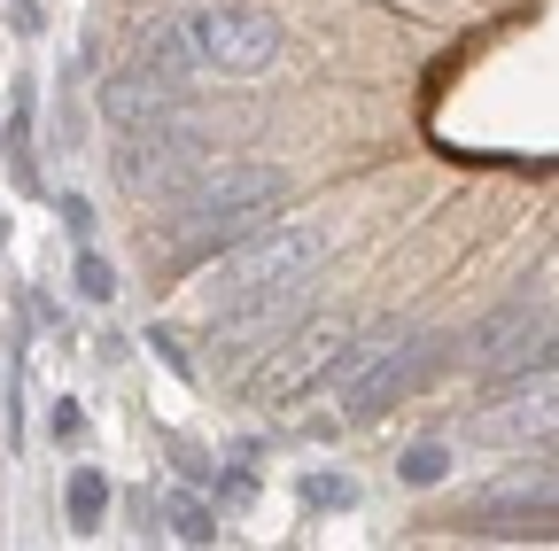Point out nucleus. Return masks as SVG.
<instances>
[{
  "instance_id": "obj_1",
  "label": "nucleus",
  "mask_w": 559,
  "mask_h": 551,
  "mask_svg": "<svg viewBox=\"0 0 559 551\" xmlns=\"http://www.w3.org/2000/svg\"><path fill=\"white\" fill-rule=\"evenodd\" d=\"M132 55L171 79H264L288 55V24L257 0H179L132 32Z\"/></svg>"
},
{
  "instance_id": "obj_2",
  "label": "nucleus",
  "mask_w": 559,
  "mask_h": 551,
  "mask_svg": "<svg viewBox=\"0 0 559 551\" xmlns=\"http://www.w3.org/2000/svg\"><path fill=\"white\" fill-rule=\"evenodd\" d=\"M296 202V179L280 164H249V156H218L179 202H171V249L164 264L171 272H202L218 264L226 249H241L264 218H280Z\"/></svg>"
},
{
  "instance_id": "obj_3",
  "label": "nucleus",
  "mask_w": 559,
  "mask_h": 551,
  "mask_svg": "<svg viewBox=\"0 0 559 551\" xmlns=\"http://www.w3.org/2000/svg\"><path fill=\"white\" fill-rule=\"evenodd\" d=\"M326 256H334V226L326 218L257 226L226 264H210V303H234V296H257V288H304Z\"/></svg>"
},
{
  "instance_id": "obj_4",
  "label": "nucleus",
  "mask_w": 559,
  "mask_h": 551,
  "mask_svg": "<svg viewBox=\"0 0 559 551\" xmlns=\"http://www.w3.org/2000/svg\"><path fill=\"white\" fill-rule=\"evenodd\" d=\"M210 164H218V148H210L202 132H194V117L117 141V179H124L132 194H156V202H179V194H187Z\"/></svg>"
},
{
  "instance_id": "obj_5",
  "label": "nucleus",
  "mask_w": 559,
  "mask_h": 551,
  "mask_svg": "<svg viewBox=\"0 0 559 551\" xmlns=\"http://www.w3.org/2000/svg\"><path fill=\"white\" fill-rule=\"evenodd\" d=\"M304 288H311V280H304ZM304 288H257V296H234V303H210V334H202L210 366H218V373H241L249 358H264L272 342L296 326Z\"/></svg>"
},
{
  "instance_id": "obj_6",
  "label": "nucleus",
  "mask_w": 559,
  "mask_h": 551,
  "mask_svg": "<svg viewBox=\"0 0 559 551\" xmlns=\"http://www.w3.org/2000/svg\"><path fill=\"white\" fill-rule=\"evenodd\" d=\"M466 520L498 543H559V474H544V466L498 474L489 490H474Z\"/></svg>"
},
{
  "instance_id": "obj_7",
  "label": "nucleus",
  "mask_w": 559,
  "mask_h": 551,
  "mask_svg": "<svg viewBox=\"0 0 559 551\" xmlns=\"http://www.w3.org/2000/svg\"><path fill=\"white\" fill-rule=\"evenodd\" d=\"M342 342H349L342 319H296V326L264 350V366L249 373V396H257V404H296L304 388H319V381L334 373Z\"/></svg>"
},
{
  "instance_id": "obj_8",
  "label": "nucleus",
  "mask_w": 559,
  "mask_h": 551,
  "mask_svg": "<svg viewBox=\"0 0 559 551\" xmlns=\"http://www.w3.org/2000/svg\"><path fill=\"white\" fill-rule=\"evenodd\" d=\"M102 117H109V132L117 141H132V132H156V124H179L187 117V79H171V71H156V62H124V71L102 86Z\"/></svg>"
},
{
  "instance_id": "obj_9",
  "label": "nucleus",
  "mask_w": 559,
  "mask_h": 551,
  "mask_svg": "<svg viewBox=\"0 0 559 551\" xmlns=\"http://www.w3.org/2000/svg\"><path fill=\"white\" fill-rule=\"evenodd\" d=\"M551 435H559V373L506 381V396H489V411L474 420V443H498V451L551 443Z\"/></svg>"
},
{
  "instance_id": "obj_10",
  "label": "nucleus",
  "mask_w": 559,
  "mask_h": 551,
  "mask_svg": "<svg viewBox=\"0 0 559 551\" xmlns=\"http://www.w3.org/2000/svg\"><path fill=\"white\" fill-rule=\"evenodd\" d=\"M544 319H551V303H544L536 288H521V296H513L506 311H489V319H481V326L466 334V350H474V358L489 366V358H506V350H513V342H528V334H536Z\"/></svg>"
},
{
  "instance_id": "obj_11",
  "label": "nucleus",
  "mask_w": 559,
  "mask_h": 551,
  "mask_svg": "<svg viewBox=\"0 0 559 551\" xmlns=\"http://www.w3.org/2000/svg\"><path fill=\"white\" fill-rule=\"evenodd\" d=\"M62 520H70V536H94V528L109 520V474H102V466H70V481H62Z\"/></svg>"
},
{
  "instance_id": "obj_12",
  "label": "nucleus",
  "mask_w": 559,
  "mask_h": 551,
  "mask_svg": "<svg viewBox=\"0 0 559 551\" xmlns=\"http://www.w3.org/2000/svg\"><path fill=\"white\" fill-rule=\"evenodd\" d=\"M498 381H536V373H559V319H544L528 342H513L506 358H489Z\"/></svg>"
},
{
  "instance_id": "obj_13",
  "label": "nucleus",
  "mask_w": 559,
  "mask_h": 551,
  "mask_svg": "<svg viewBox=\"0 0 559 551\" xmlns=\"http://www.w3.org/2000/svg\"><path fill=\"white\" fill-rule=\"evenodd\" d=\"M9 179L24 194H39V164H32V79L16 86V117H9Z\"/></svg>"
},
{
  "instance_id": "obj_14",
  "label": "nucleus",
  "mask_w": 559,
  "mask_h": 551,
  "mask_svg": "<svg viewBox=\"0 0 559 551\" xmlns=\"http://www.w3.org/2000/svg\"><path fill=\"white\" fill-rule=\"evenodd\" d=\"M443 466H451V443H412V451L396 458L404 490H436V481H443Z\"/></svg>"
},
{
  "instance_id": "obj_15",
  "label": "nucleus",
  "mask_w": 559,
  "mask_h": 551,
  "mask_svg": "<svg viewBox=\"0 0 559 551\" xmlns=\"http://www.w3.org/2000/svg\"><path fill=\"white\" fill-rule=\"evenodd\" d=\"M70 280H79V296H86V303H109V296H117V264H109V256H94V249H79Z\"/></svg>"
},
{
  "instance_id": "obj_16",
  "label": "nucleus",
  "mask_w": 559,
  "mask_h": 551,
  "mask_svg": "<svg viewBox=\"0 0 559 551\" xmlns=\"http://www.w3.org/2000/svg\"><path fill=\"white\" fill-rule=\"evenodd\" d=\"M164 513H171V528H179V543H218V513H202L194 498H171Z\"/></svg>"
},
{
  "instance_id": "obj_17",
  "label": "nucleus",
  "mask_w": 559,
  "mask_h": 551,
  "mask_svg": "<svg viewBox=\"0 0 559 551\" xmlns=\"http://www.w3.org/2000/svg\"><path fill=\"white\" fill-rule=\"evenodd\" d=\"M148 350H164V366L194 381V366H187V350H179V334H171V326H148Z\"/></svg>"
},
{
  "instance_id": "obj_18",
  "label": "nucleus",
  "mask_w": 559,
  "mask_h": 551,
  "mask_svg": "<svg viewBox=\"0 0 559 551\" xmlns=\"http://www.w3.org/2000/svg\"><path fill=\"white\" fill-rule=\"evenodd\" d=\"M62 226H70V233H79V241L94 233V211H86V202H79V194H62Z\"/></svg>"
},
{
  "instance_id": "obj_19",
  "label": "nucleus",
  "mask_w": 559,
  "mask_h": 551,
  "mask_svg": "<svg viewBox=\"0 0 559 551\" xmlns=\"http://www.w3.org/2000/svg\"><path fill=\"white\" fill-rule=\"evenodd\" d=\"M16 16H24V24H39V0H16Z\"/></svg>"
}]
</instances>
